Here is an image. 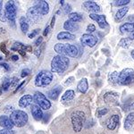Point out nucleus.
I'll return each mask as SVG.
<instances>
[{"label":"nucleus","instance_id":"obj_1","mask_svg":"<svg viewBox=\"0 0 134 134\" xmlns=\"http://www.w3.org/2000/svg\"><path fill=\"white\" fill-rule=\"evenodd\" d=\"M70 60L64 55H57L53 57L51 61V72L55 73H63L68 69Z\"/></svg>","mask_w":134,"mask_h":134},{"label":"nucleus","instance_id":"obj_2","mask_svg":"<svg viewBox=\"0 0 134 134\" xmlns=\"http://www.w3.org/2000/svg\"><path fill=\"white\" fill-rule=\"evenodd\" d=\"M55 51L60 55H68L71 57H76L78 55V50L76 46L71 44H62L57 43L55 46Z\"/></svg>","mask_w":134,"mask_h":134},{"label":"nucleus","instance_id":"obj_3","mask_svg":"<svg viewBox=\"0 0 134 134\" xmlns=\"http://www.w3.org/2000/svg\"><path fill=\"white\" fill-rule=\"evenodd\" d=\"M71 119H72L73 131L75 132H80L82 129L83 124L86 120L85 113L82 111H74L72 112V115H71Z\"/></svg>","mask_w":134,"mask_h":134},{"label":"nucleus","instance_id":"obj_4","mask_svg":"<svg viewBox=\"0 0 134 134\" xmlns=\"http://www.w3.org/2000/svg\"><path fill=\"white\" fill-rule=\"evenodd\" d=\"M53 81V73L50 71L43 70L37 74L35 78V85L37 87H46Z\"/></svg>","mask_w":134,"mask_h":134},{"label":"nucleus","instance_id":"obj_5","mask_svg":"<svg viewBox=\"0 0 134 134\" xmlns=\"http://www.w3.org/2000/svg\"><path fill=\"white\" fill-rule=\"evenodd\" d=\"M13 124L14 126L21 128V127L25 126V124L28 122V114L24 111L21 110H14L10 116Z\"/></svg>","mask_w":134,"mask_h":134},{"label":"nucleus","instance_id":"obj_6","mask_svg":"<svg viewBox=\"0 0 134 134\" xmlns=\"http://www.w3.org/2000/svg\"><path fill=\"white\" fill-rule=\"evenodd\" d=\"M134 83V70L131 68H125L119 72L118 85H130Z\"/></svg>","mask_w":134,"mask_h":134},{"label":"nucleus","instance_id":"obj_7","mask_svg":"<svg viewBox=\"0 0 134 134\" xmlns=\"http://www.w3.org/2000/svg\"><path fill=\"white\" fill-rule=\"evenodd\" d=\"M5 16L12 26H14L16 19V6L14 1H7L5 5Z\"/></svg>","mask_w":134,"mask_h":134},{"label":"nucleus","instance_id":"obj_8","mask_svg":"<svg viewBox=\"0 0 134 134\" xmlns=\"http://www.w3.org/2000/svg\"><path fill=\"white\" fill-rule=\"evenodd\" d=\"M33 98H34V102L36 103V105H38L41 109L48 110L51 107L50 101L46 98V96H45L43 93L37 91L35 94H34Z\"/></svg>","mask_w":134,"mask_h":134},{"label":"nucleus","instance_id":"obj_9","mask_svg":"<svg viewBox=\"0 0 134 134\" xmlns=\"http://www.w3.org/2000/svg\"><path fill=\"white\" fill-rule=\"evenodd\" d=\"M81 43L83 46H87L90 47H95V45H97L98 43V38L95 36L91 35V34H83L82 37L81 38Z\"/></svg>","mask_w":134,"mask_h":134},{"label":"nucleus","instance_id":"obj_10","mask_svg":"<svg viewBox=\"0 0 134 134\" xmlns=\"http://www.w3.org/2000/svg\"><path fill=\"white\" fill-rule=\"evenodd\" d=\"M82 8L85 11L91 12L92 14H98L101 11L100 6L94 1H85L82 4Z\"/></svg>","mask_w":134,"mask_h":134},{"label":"nucleus","instance_id":"obj_11","mask_svg":"<svg viewBox=\"0 0 134 134\" xmlns=\"http://www.w3.org/2000/svg\"><path fill=\"white\" fill-rule=\"evenodd\" d=\"M41 14L38 12L35 6H32L27 11V20H29L32 23H37L40 19Z\"/></svg>","mask_w":134,"mask_h":134},{"label":"nucleus","instance_id":"obj_12","mask_svg":"<svg viewBox=\"0 0 134 134\" xmlns=\"http://www.w3.org/2000/svg\"><path fill=\"white\" fill-rule=\"evenodd\" d=\"M19 83V80L17 78H6L5 81H3L1 86V90H0V93L2 91H7L10 88H14L16 86V84Z\"/></svg>","mask_w":134,"mask_h":134},{"label":"nucleus","instance_id":"obj_13","mask_svg":"<svg viewBox=\"0 0 134 134\" xmlns=\"http://www.w3.org/2000/svg\"><path fill=\"white\" fill-rule=\"evenodd\" d=\"M90 18L96 21L97 23H98L99 27H100L101 29H105V28L108 26L107 18H105V15H100V14H90Z\"/></svg>","mask_w":134,"mask_h":134},{"label":"nucleus","instance_id":"obj_14","mask_svg":"<svg viewBox=\"0 0 134 134\" xmlns=\"http://www.w3.org/2000/svg\"><path fill=\"white\" fill-rule=\"evenodd\" d=\"M36 9L41 15H46L49 12V5L46 1H36L35 5Z\"/></svg>","mask_w":134,"mask_h":134},{"label":"nucleus","instance_id":"obj_15","mask_svg":"<svg viewBox=\"0 0 134 134\" xmlns=\"http://www.w3.org/2000/svg\"><path fill=\"white\" fill-rule=\"evenodd\" d=\"M34 101V98L31 95H24L19 100V107L21 108H26L29 105H31Z\"/></svg>","mask_w":134,"mask_h":134},{"label":"nucleus","instance_id":"obj_16","mask_svg":"<svg viewBox=\"0 0 134 134\" xmlns=\"http://www.w3.org/2000/svg\"><path fill=\"white\" fill-rule=\"evenodd\" d=\"M118 98H119V94L117 92H114V91L107 92L105 95H104V100H105V102L107 104L116 103L118 100Z\"/></svg>","mask_w":134,"mask_h":134},{"label":"nucleus","instance_id":"obj_17","mask_svg":"<svg viewBox=\"0 0 134 134\" xmlns=\"http://www.w3.org/2000/svg\"><path fill=\"white\" fill-rule=\"evenodd\" d=\"M0 126L3 127L4 129L11 130L14 125L13 124L10 117H8V116H6V115H2V116H0Z\"/></svg>","mask_w":134,"mask_h":134},{"label":"nucleus","instance_id":"obj_18","mask_svg":"<svg viewBox=\"0 0 134 134\" xmlns=\"http://www.w3.org/2000/svg\"><path fill=\"white\" fill-rule=\"evenodd\" d=\"M31 114L33 116V118L37 121H40L43 118V112L42 109L40 108L38 105H31Z\"/></svg>","mask_w":134,"mask_h":134},{"label":"nucleus","instance_id":"obj_19","mask_svg":"<svg viewBox=\"0 0 134 134\" xmlns=\"http://www.w3.org/2000/svg\"><path fill=\"white\" fill-rule=\"evenodd\" d=\"M118 124H119V115L118 114H114V115L111 116L109 118L108 122H107V128H108V130L114 131L116 128Z\"/></svg>","mask_w":134,"mask_h":134},{"label":"nucleus","instance_id":"obj_20","mask_svg":"<svg viewBox=\"0 0 134 134\" xmlns=\"http://www.w3.org/2000/svg\"><path fill=\"white\" fill-rule=\"evenodd\" d=\"M62 91V87H55L47 92V97L52 100H57Z\"/></svg>","mask_w":134,"mask_h":134},{"label":"nucleus","instance_id":"obj_21","mask_svg":"<svg viewBox=\"0 0 134 134\" xmlns=\"http://www.w3.org/2000/svg\"><path fill=\"white\" fill-rule=\"evenodd\" d=\"M134 124V113H130L128 115H127L126 119H125L124 122V129L127 130V131H130L131 128H132Z\"/></svg>","mask_w":134,"mask_h":134},{"label":"nucleus","instance_id":"obj_22","mask_svg":"<svg viewBox=\"0 0 134 134\" xmlns=\"http://www.w3.org/2000/svg\"><path fill=\"white\" fill-rule=\"evenodd\" d=\"M64 29L68 31V32L76 31L79 30V25H78L76 23H73V21L70 20H67L65 21V23H64Z\"/></svg>","mask_w":134,"mask_h":134},{"label":"nucleus","instance_id":"obj_23","mask_svg":"<svg viewBox=\"0 0 134 134\" xmlns=\"http://www.w3.org/2000/svg\"><path fill=\"white\" fill-rule=\"evenodd\" d=\"M57 38L58 40H73L75 38V36L68 31H62L57 34Z\"/></svg>","mask_w":134,"mask_h":134},{"label":"nucleus","instance_id":"obj_24","mask_svg":"<svg viewBox=\"0 0 134 134\" xmlns=\"http://www.w3.org/2000/svg\"><path fill=\"white\" fill-rule=\"evenodd\" d=\"M11 49L14 50V51L20 52V54L21 55H25V51L27 50V46L21 44V43H20V42H14Z\"/></svg>","mask_w":134,"mask_h":134},{"label":"nucleus","instance_id":"obj_25","mask_svg":"<svg viewBox=\"0 0 134 134\" xmlns=\"http://www.w3.org/2000/svg\"><path fill=\"white\" fill-rule=\"evenodd\" d=\"M77 88L81 93L82 94H85L87 92L88 88V81L86 78H83L80 81V82L78 83V86H77Z\"/></svg>","mask_w":134,"mask_h":134},{"label":"nucleus","instance_id":"obj_26","mask_svg":"<svg viewBox=\"0 0 134 134\" xmlns=\"http://www.w3.org/2000/svg\"><path fill=\"white\" fill-rule=\"evenodd\" d=\"M120 31L122 33H127V32L132 33L134 31V23H126L124 24L121 25Z\"/></svg>","mask_w":134,"mask_h":134},{"label":"nucleus","instance_id":"obj_27","mask_svg":"<svg viewBox=\"0 0 134 134\" xmlns=\"http://www.w3.org/2000/svg\"><path fill=\"white\" fill-rule=\"evenodd\" d=\"M74 96H75L74 91L72 90H67V91H65V93L62 96L61 101L63 103L70 102L71 100H72V99L74 98Z\"/></svg>","mask_w":134,"mask_h":134},{"label":"nucleus","instance_id":"obj_28","mask_svg":"<svg viewBox=\"0 0 134 134\" xmlns=\"http://www.w3.org/2000/svg\"><path fill=\"white\" fill-rule=\"evenodd\" d=\"M129 11V7H127V6H125V7H122L121 8V9H119L117 12H116V14H115V20L116 21H122V19L124 18L125 15L127 14V13H128Z\"/></svg>","mask_w":134,"mask_h":134},{"label":"nucleus","instance_id":"obj_29","mask_svg":"<svg viewBox=\"0 0 134 134\" xmlns=\"http://www.w3.org/2000/svg\"><path fill=\"white\" fill-rule=\"evenodd\" d=\"M20 27L21 31H23V33H27L28 30H29V23H28L27 18H25L24 16L20 18Z\"/></svg>","mask_w":134,"mask_h":134},{"label":"nucleus","instance_id":"obj_30","mask_svg":"<svg viewBox=\"0 0 134 134\" xmlns=\"http://www.w3.org/2000/svg\"><path fill=\"white\" fill-rule=\"evenodd\" d=\"M131 42H132V40H131L130 38H124L120 40L119 46L121 47H122V48H128V47H130V46L131 45Z\"/></svg>","mask_w":134,"mask_h":134},{"label":"nucleus","instance_id":"obj_31","mask_svg":"<svg viewBox=\"0 0 134 134\" xmlns=\"http://www.w3.org/2000/svg\"><path fill=\"white\" fill-rule=\"evenodd\" d=\"M69 20L73 21V23H78V21H81L82 20V16L78 13H71L69 14Z\"/></svg>","mask_w":134,"mask_h":134},{"label":"nucleus","instance_id":"obj_32","mask_svg":"<svg viewBox=\"0 0 134 134\" xmlns=\"http://www.w3.org/2000/svg\"><path fill=\"white\" fill-rule=\"evenodd\" d=\"M118 75H119V73H118L117 72H114L109 73V75H108V80H109L110 82H111L112 84H115V85H117Z\"/></svg>","mask_w":134,"mask_h":134},{"label":"nucleus","instance_id":"obj_33","mask_svg":"<svg viewBox=\"0 0 134 134\" xmlns=\"http://www.w3.org/2000/svg\"><path fill=\"white\" fill-rule=\"evenodd\" d=\"M130 3V0H117L114 1V5L116 6H122V5H126Z\"/></svg>","mask_w":134,"mask_h":134},{"label":"nucleus","instance_id":"obj_34","mask_svg":"<svg viewBox=\"0 0 134 134\" xmlns=\"http://www.w3.org/2000/svg\"><path fill=\"white\" fill-rule=\"evenodd\" d=\"M107 113H108V109L107 108H100L98 110V112H97L98 117H101V116H103L104 114H105Z\"/></svg>","mask_w":134,"mask_h":134},{"label":"nucleus","instance_id":"obj_35","mask_svg":"<svg viewBox=\"0 0 134 134\" xmlns=\"http://www.w3.org/2000/svg\"><path fill=\"white\" fill-rule=\"evenodd\" d=\"M63 9H64V12L65 13V14H68V13H70L71 11H72V6L69 5V4H64V5H63Z\"/></svg>","mask_w":134,"mask_h":134},{"label":"nucleus","instance_id":"obj_36","mask_svg":"<svg viewBox=\"0 0 134 134\" xmlns=\"http://www.w3.org/2000/svg\"><path fill=\"white\" fill-rule=\"evenodd\" d=\"M30 73H31V70L28 68H25L23 69V71H21V76L23 78H24L26 76H28V75H30Z\"/></svg>","mask_w":134,"mask_h":134},{"label":"nucleus","instance_id":"obj_37","mask_svg":"<svg viewBox=\"0 0 134 134\" xmlns=\"http://www.w3.org/2000/svg\"><path fill=\"white\" fill-rule=\"evenodd\" d=\"M86 31H87V32H88V34H90L96 31V27H95V25H93V24H90L87 27V30H86Z\"/></svg>","mask_w":134,"mask_h":134},{"label":"nucleus","instance_id":"obj_38","mask_svg":"<svg viewBox=\"0 0 134 134\" xmlns=\"http://www.w3.org/2000/svg\"><path fill=\"white\" fill-rule=\"evenodd\" d=\"M2 16H3V1H1V0H0V18H1L2 21H5Z\"/></svg>","mask_w":134,"mask_h":134},{"label":"nucleus","instance_id":"obj_39","mask_svg":"<svg viewBox=\"0 0 134 134\" xmlns=\"http://www.w3.org/2000/svg\"><path fill=\"white\" fill-rule=\"evenodd\" d=\"M38 32H40V30H38V29L34 30V31H32L31 34H29V38H33L34 37H35V36L37 35V34L38 33Z\"/></svg>","mask_w":134,"mask_h":134},{"label":"nucleus","instance_id":"obj_40","mask_svg":"<svg viewBox=\"0 0 134 134\" xmlns=\"http://www.w3.org/2000/svg\"><path fill=\"white\" fill-rule=\"evenodd\" d=\"M42 42H43V38H42V37H40V38H38V40L35 41V46L36 47H40V45L42 44Z\"/></svg>","mask_w":134,"mask_h":134},{"label":"nucleus","instance_id":"obj_41","mask_svg":"<svg viewBox=\"0 0 134 134\" xmlns=\"http://www.w3.org/2000/svg\"><path fill=\"white\" fill-rule=\"evenodd\" d=\"M0 134H14V133H13V131H10V130L4 129V130H1V131H0Z\"/></svg>","mask_w":134,"mask_h":134},{"label":"nucleus","instance_id":"obj_42","mask_svg":"<svg viewBox=\"0 0 134 134\" xmlns=\"http://www.w3.org/2000/svg\"><path fill=\"white\" fill-rule=\"evenodd\" d=\"M73 80H74V78L73 77H70V78H68V79L66 80V81H65V85H71L72 82H73Z\"/></svg>","mask_w":134,"mask_h":134},{"label":"nucleus","instance_id":"obj_43","mask_svg":"<svg viewBox=\"0 0 134 134\" xmlns=\"http://www.w3.org/2000/svg\"><path fill=\"white\" fill-rule=\"evenodd\" d=\"M0 48H1V50L3 51L4 53L6 54V55H8V52H7V50H6V48H5V43H2L1 46H0Z\"/></svg>","mask_w":134,"mask_h":134},{"label":"nucleus","instance_id":"obj_44","mask_svg":"<svg viewBox=\"0 0 134 134\" xmlns=\"http://www.w3.org/2000/svg\"><path fill=\"white\" fill-rule=\"evenodd\" d=\"M0 65L3 66L6 71H9V70H10V67H9V65H8L7 64H6V63H2V64H0Z\"/></svg>","mask_w":134,"mask_h":134},{"label":"nucleus","instance_id":"obj_45","mask_svg":"<svg viewBox=\"0 0 134 134\" xmlns=\"http://www.w3.org/2000/svg\"><path fill=\"white\" fill-rule=\"evenodd\" d=\"M50 26H47V27L45 29V31H44V32H43V35L44 36H47V34H48V32H49V30H50Z\"/></svg>","mask_w":134,"mask_h":134},{"label":"nucleus","instance_id":"obj_46","mask_svg":"<svg viewBox=\"0 0 134 134\" xmlns=\"http://www.w3.org/2000/svg\"><path fill=\"white\" fill-rule=\"evenodd\" d=\"M24 83H25V81H23V82H21V83L20 84V85H19L18 87H17V88H16V90H14V93H16L17 91H19V90H20V88H21V86H23V84H24Z\"/></svg>","mask_w":134,"mask_h":134},{"label":"nucleus","instance_id":"obj_47","mask_svg":"<svg viewBox=\"0 0 134 134\" xmlns=\"http://www.w3.org/2000/svg\"><path fill=\"white\" fill-rule=\"evenodd\" d=\"M55 16H54L53 18H52V21H51V24H50L51 28H53L54 25H55Z\"/></svg>","mask_w":134,"mask_h":134},{"label":"nucleus","instance_id":"obj_48","mask_svg":"<svg viewBox=\"0 0 134 134\" xmlns=\"http://www.w3.org/2000/svg\"><path fill=\"white\" fill-rule=\"evenodd\" d=\"M19 59V57L17 55H12V60L13 61H17V60Z\"/></svg>","mask_w":134,"mask_h":134},{"label":"nucleus","instance_id":"obj_49","mask_svg":"<svg viewBox=\"0 0 134 134\" xmlns=\"http://www.w3.org/2000/svg\"><path fill=\"white\" fill-rule=\"evenodd\" d=\"M128 38H131V40H134V31L132 32V33H130V35H129Z\"/></svg>","mask_w":134,"mask_h":134},{"label":"nucleus","instance_id":"obj_50","mask_svg":"<svg viewBox=\"0 0 134 134\" xmlns=\"http://www.w3.org/2000/svg\"><path fill=\"white\" fill-rule=\"evenodd\" d=\"M27 50L30 52H32V47L31 46H27Z\"/></svg>","mask_w":134,"mask_h":134},{"label":"nucleus","instance_id":"obj_51","mask_svg":"<svg viewBox=\"0 0 134 134\" xmlns=\"http://www.w3.org/2000/svg\"><path fill=\"white\" fill-rule=\"evenodd\" d=\"M128 19H129L130 21H134V14H132V15H131Z\"/></svg>","mask_w":134,"mask_h":134},{"label":"nucleus","instance_id":"obj_52","mask_svg":"<svg viewBox=\"0 0 134 134\" xmlns=\"http://www.w3.org/2000/svg\"><path fill=\"white\" fill-rule=\"evenodd\" d=\"M131 57H132V59H134V50L131 51Z\"/></svg>","mask_w":134,"mask_h":134},{"label":"nucleus","instance_id":"obj_53","mask_svg":"<svg viewBox=\"0 0 134 134\" xmlns=\"http://www.w3.org/2000/svg\"><path fill=\"white\" fill-rule=\"evenodd\" d=\"M130 108H131V109H134V103L131 104V107H130Z\"/></svg>","mask_w":134,"mask_h":134},{"label":"nucleus","instance_id":"obj_54","mask_svg":"<svg viewBox=\"0 0 134 134\" xmlns=\"http://www.w3.org/2000/svg\"><path fill=\"white\" fill-rule=\"evenodd\" d=\"M59 2H60V4H61L62 5H64V4H65V3H64V0H62V1H59Z\"/></svg>","mask_w":134,"mask_h":134},{"label":"nucleus","instance_id":"obj_55","mask_svg":"<svg viewBox=\"0 0 134 134\" xmlns=\"http://www.w3.org/2000/svg\"><path fill=\"white\" fill-rule=\"evenodd\" d=\"M2 59V57H0V60H1Z\"/></svg>","mask_w":134,"mask_h":134}]
</instances>
